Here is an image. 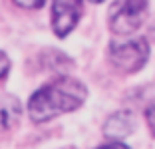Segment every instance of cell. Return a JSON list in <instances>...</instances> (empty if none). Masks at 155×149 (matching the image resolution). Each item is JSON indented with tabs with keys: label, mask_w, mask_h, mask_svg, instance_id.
<instances>
[{
	"label": "cell",
	"mask_w": 155,
	"mask_h": 149,
	"mask_svg": "<svg viewBox=\"0 0 155 149\" xmlns=\"http://www.w3.org/2000/svg\"><path fill=\"white\" fill-rule=\"evenodd\" d=\"M147 16V2H119L114 6L110 26L115 34H131Z\"/></svg>",
	"instance_id": "3957f363"
},
{
	"label": "cell",
	"mask_w": 155,
	"mask_h": 149,
	"mask_svg": "<svg viewBox=\"0 0 155 149\" xmlns=\"http://www.w3.org/2000/svg\"><path fill=\"white\" fill-rule=\"evenodd\" d=\"M18 6H24V8H42L44 2H18Z\"/></svg>",
	"instance_id": "30bf717a"
},
{
	"label": "cell",
	"mask_w": 155,
	"mask_h": 149,
	"mask_svg": "<svg viewBox=\"0 0 155 149\" xmlns=\"http://www.w3.org/2000/svg\"><path fill=\"white\" fill-rule=\"evenodd\" d=\"M20 118V101L10 94H0V131L16 125Z\"/></svg>",
	"instance_id": "8992f818"
},
{
	"label": "cell",
	"mask_w": 155,
	"mask_h": 149,
	"mask_svg": "<svg viewBox=\"0 0 155 149\" xmlns=\"http://www.w3.org/2000/svg\"><path fill=\"white\" fill-rule=\"evenodd\" d=\"M86 86L76 78H56L54 81L42 86L28 101V113L32 121L42 123L60 113L78 109L86 99Z\"/></svg>",
	"instance_id": "6da1fadb"
},
{
	"label": "cell",
	"mask_w": 155,
	"mask_h": 149,
	"mask_svg": "<svg viewBox=\"0 0 155 149\" xmlns=\"http://www.w3.org/2000/svg\"><path fill=\"white\" fill-rule=\"evenodd\" d=\"M8 70H10V60L4 52H0V78H4Z\"/></svg>",
	"instance_id": "52a82bcc"
},
{
	"label": "cell",
	"mask_w": 155,
	"mask_h": 149,
	"mask_svg": "<svg viewBox=\"0 0 155 149\" xmlns=\"http://www.w3.org/2000/svg\"><path fill=\"white\" fill-rule=\"evenodd\" d=\"M147 121H149L151 129H153V133H155V105H151V108L147 109Z\"/></svg>",
	"instance_id": "ba28073f"
},
{
	"label": "cell",
	"mask_w": 155,
	"mask_h": 149,
	"mask_svg": "<svg viewBox=\"0 0 155 149\" xmlns=\"http://www.w3.org/2000/svg\"><path fill=\"white\" fill-rule=\"evenodd\" d=\"M135 129V119L131 111H117L111 118H107L104 127V133L110 139H123Z\"/></svg>",
	"instance_id": "5b68a950"
},
{
	"label": "cell",
	"mask_w": 155,
	"mask_h": 149,
	"mask_svg": "<svg viewBox=\"0 0 155 149\" xmlns=\"http://www.w3.org/2000/svg\"><path fill=\"white\" fill-rule=\"evenodd\" d=\"M82 14V2H54L52 4V28L54 34L66 38L76 28Z\"/></svg>",
	"instance_id": "277c9868"
},
{
	"label": "cell",
	"mask_w": 155,
	"mask_h": 149,
	"mask_svg": "<svg viewBox=\"0 0 155 149\" xmlns=\"http://www.w3.org/2000/svg\"><path fill=\"white\" fill-rule=\"evenodd\" d=\"M147 56H149V46L143 38H135L123 44H111L110 48L111 64L125 74L141 70L143 64L147 62Z\"/></svg>",
	"instance_id": "7a4b0ae2"
},
{
	"label": "cell",
	"mask_w": 155,
	"mask_h": 149,
	"mask_svg": "<svg viewBox=\"0 0 155 149\" xmlns=\"http://www.w3.org/2000/svg\"><path fill=\"white\" fill-rule=\"evenodd\" d=\"M97 149H129V147H127V145H123V143H119V141H114V143L101 145V147H97Z\"/></svg>",
	"instance_id": "9c48e42d"
}]
</instances>
